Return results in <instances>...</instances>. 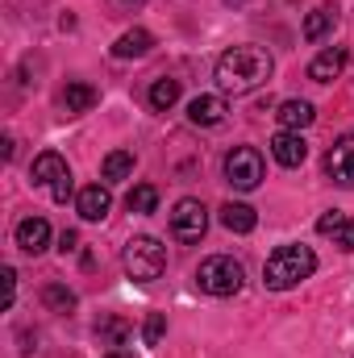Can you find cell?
<instances>
[{
    "instance_id": "obj_6",
    "label": "cell",
    "mask_w": 354,
    "mask_h": 358,
    "mask_svg": "<svg viewBox=\"0 0 354 358\" xmlns=\"http://www.w3.org/2000/svg\"><path fill=\"white\" fill-rule=\"evenodd\" d=\"M208 229V208L200 200H179L176 213H171V234L176 242H200Z\"/></svg>"
},
{
    "instance_id": "obj_18",
    "label": "cell",
    "mask_w": 354,
    "mask_h": 358,
    "mask_svg": "<svg viewBox=\"0 0 354 358\" xmlns=\"http://www.w3.org/2000/svg\"><path fill=\"white\" fill-rule=\"evenodd\" d=\"M125 208H129V213H138V217L155 213V208H159V187H155V183H138V187L125 196Z\"/></svg>"
},
{
    "instance_id": "obj_27",
    "label": "cell",
    "mask_w": 354,
    "mask_h": 358,
    "mask_svg": "<svg viewBox=\"0 0 354 358\" xmlns=\"http://www.w3.org/2000/svg\"><path fill=\"white\" fill-rule=\"evenodd\" d=\"M342 221H346V217H342V213H325V217H321V221H317V229H321V234H325V238H334V229H338V225H342Z\"/></svg>"
},
{
    "instance_id": "obj_11",
    "label": "cell",
    "mask_w": 354,
    "mask_h": 358,
    "mask_svg": "<svg viewBox=\"0 0 354 358\" xmlns=\"http://www.w3.org/2000/svg\"><path fill=\"white\" fill-rule=\"evenodd\" d=\"M17 246H21L25 255H42V250L50 246V225H46L42 217H25V221L17 225Z\"/></svg>"
},
{
    "instance_id": "obj_7",
    "label": "cell",
    "mask_w": 354,
    "mask_h": 358,
    "mask_svg": "<svg viewBox=\"0 0 354 358\" xmlns=\"http://www.w3.org/2000/svg\"><path fill=\"white\" fill-rule=\"evenodd\" d=\"M325 176L334 179V183H342V187H354V134L330 146V155H325Z\"/></svg>"
},
{
    "instance_id": "obj_1",
    "label": "cell",
    "mask_w": 354,
    "mask_h": 358,
    "mask_svg": "<svg viewBox=\"0 0 354 358\" xmlns=\"http://www.w3.org/2000/svg\"><path fill=\"white\" fill-rule=\"evenodd\" d=\"M271 55L263 46H234L217 59V88L221 92H234V96H246L255 92L259 84L271 80Z\"/></svg>"
},
{
    "instance_id": "obj_2",
    "label": "cell",
    "mask_w": 354,
    "mask_h": 358,
    "mask_svg": "<svg viewBox=\"0 0 354 358\" xmlns=\"http://www.w3.org/2000/svg\"><path fill=\"white\" fill-rule=\"evenodd\" d=\"M317 271V255L309 246H279L263 267V283L271 292H288L296 283H304L309 275Z\"/></svg>"
},
{
    "instance_id": "obj_15",
    "label": "cell",
    "mask_w": 354,
    "mask_h": 358,
    "mask_svg": "<svg viewBox=\"0 0 354 358\" xmlns=\"http://www.w3.org/2000/svg\"><path fill=\"white\" fill-rule=\"evenodd\" d=\"M221 225H225L229 234H250V229L259 225V217H255V208H250V204L229 200V204L221 208Z\"/></svg>"
},
{
    "instance_id": "obj_4",
    "label": "cell",
    "mask_w": 354,
    "mask_h": 358,
    "mask_svg": "<svg viewBox=\"0 0 354 358\" xmlns=\"http://www.w3.org/2000/svg\"><path fill=\"white\" fill-rule=\"evenodd\" d=\"M121 263H125V275L134 283H155L163 275V267H167V250L155 238H134V242H125Z\"/></svg>"
},
{
    "instance_id": "obj_19",
    "label": "cell",
    "mask_w": 354,
    "mask_h": 358,
    "mask_svg": "<svg viewBox=\"0 0 354 358\" xmlns=\"http://www.w3.org/2000/svg\"><path fill=\"white\" fill-rule=\"evenodd\" d=\"M92 104H96V88H92V84H80V80L67 84V92H63V108H67L71 117H76V113H88Z\"/></svg>"
},
{
    "instance_id": "obj_3",
    "label": "cell",
    "mask_w": 354,
    "mask_h": 358,
    "mask_svg": "<svg viewBox=\"0 0 354 358\" xmlns=\"http://www.w3.org/2000/svg\"><path fill=\"white\" fill-rule=\"evenodd\" d=\"M196 283H200V292H208V296H238L242 283H246V271H242L238 259H229V255H213V259L200 263Z\"/></svg>"
},
{
    "instance_id": "obj_9",
    "label": "cell",
    "mask_w": 354,
    "mask_h": 358,
    "mask_svg": "<svg viewBox=\"0 0 354 358\" xmlns=\"http://www.w3.org/2000/svg\"><path fill=\"white\" fill-rule=\"evenodd\" d=\"M271 155H275V163H279V167H300V163L309 159V142H304L300 134L283 129V134H275V138H271Z\"/></svg>"
},
{
    "instance_id": "obj_10",
    "label": "cell",
    "mask_w": 354,
    "mask_h": 358,
    "mask_svg": "<svg viewBox=\"0 0 354 358\" xmlns=\"http://www.w3.org/2000/svg\"><path fill=\"white\" fill-rule=\"evenodd\" d=\"M76 208H80L84 221H104L108 208H113V196H108L104 183H92V187H84V192L76 196Z\"/></svg>"
},
{
    "instance_id": "obj_14",
    "label": "cell",
    "mask_w": 354,
    "mask_h": 358,
    "mask_svg": "<svg viewBox=\"0 0 354 358\" xmlns=\"http://www.w3.org/2000/svg\"><path fill=\"white\" fill-rule=\"evenodd\" d=\"M275 117H279V125H283V129L300 134V129H309V125H313V117H317V113H313V104H309V100H283Z\"/></svg>"
},
{
    "instance_id": "obj_28",
    "label": "cell",
    "mask_w": 354,
    "mask_h": 358,
    "mask_svg": "<svg viewBox=\"0 0 354 358\" xmlns=\"http://www.w3.org/2000/svg\"><path fill=\"white\" fill-rule=\"evenodd\" d=\"M59 250H63V255H76V250H80V234H76V229H63Z\"/></svg>"
},
{
    "instance_id": "obj_22",
    "label": "cell",
    "mask_w": 354,
    "mask_h": 358,
    "mask_svg": "<svg viewBox=\"0 0 354 358\" xmlns=\"http://www.w3.org/2000/svg\"><path fill=\"white\" fill-rule=\"evenodd\" d=\"M125 334H129V321H121V317H104V321H96V338H100L104 346H121Z\"/></svg>"
},
{
    "instance_id": "obj_8",
    "label": "cell",
    "mask_w": 354,
    "mask_h": 358,
    "mask_svg": "<svg viewBox=\"0 0 354 358\" xmlns=\"http://www.w3.org/2000/svg\"><path fill=\"white\" fill-rule=\"evenodd\" d=\"M346 63H351L346 46H330V50H321V55L309 63V80H317V84H334V80L346 71Z\"/></svg>"
},
{
    "instance_id": "obj_17",
    "label": "cell",
    "mask_w": 354,
    "mask_h": 358,
    "mask_svg": "<svg viewBox=\"0 0 354 358\" xmlns=\"http://www.w3.org/2000/svg\"><path fill=\"white\" fill-rule=\"evenodd\" d=\"M334 21H338V8H334V4L313 8V13H309V21H304V38H309V42H321V38L334 29Z\"/></svg>"
},
{
    "instance_id": "obj_13",
    "label": "cell",
    "mask_w": 354,
    "mask_h": 358,
    "mask_svg": "<svg viewBox=\"0 0 354 358\" xmlns=\"http://www.w3.org/2000/svg\"><path fill=\"white\" fill-rule=\"evenodd\" d=\"M63 176H71V171H67V159H63V155H55V150L38 155V159H34V167H29V179H34V183H50V187H55Z\"/></svg>"
},
{
    "instance_id": "obj_20",
    "label": "cell",
    "mask_w": 354,
    "mask_h": 358,
    "mask_svg": "<svg viewBox=\"0 0 354 358\" xmlns=\"http://www.w3.org/2000/svg\"><path fill=\"white\" fill-rule=\"evenodd\" d=\"M129 171H134V150H113V155L104 159V167H100V176L108 179V183L125 179Z\"/></svg>"
},
{
    "instance_id": "obj_24",
    "label": "cell",
    "mask_w": 354,
    "mask_h": 358,
    "mask_svg": "<svg viewBox=\"0 0 354 358\" xmlns=\"http://www.w3.org/2000/svg\"><path fill=\"white\" fill-rule=\"evenodd\" d=\"M163 334H167V317H163V313H150L146 325H142V342H146V346H159Z\"/></svg>"
},
{
    "instance_id": "obj_31",
    "label": "cell",
    "mask_w": 354,
    "mask_h": 358,
    "mask_svg": "<svg viewBox=\"0 0 354 358\" xmlns=\"http://www.w3.org/2000/svg\"><path fill=\"white\" fill-rule=\"evenodd\" d=\"M125 4H142V0H125Z\"/></svg>"
},
{
    "instance_id": "obj_16",
    "label": "cell",
    "mask_w": 354,
    "mask_h": 358,
    "mask_svg": "<svg viewBox=\"0 0 354 358\" xmlns=\"http://www.w3.org/2000/svg\"><path fill=\"white\" fill-rule=\"evenodd\" d=\"M150 46H155V38H150L146 29H129V34H121V38H117L113 55H117V59H142Z\"/></svg>"
},
{
    "instance_id": "obj_5",
    "label": "cell",
    "mask_w": 354,
    "mask_h": 358,
    "mask_svg": "<svg viewBox=\"0 0 354 358\" xmlns=\"http://www.w3.org/2000/svg\"><path fill=\"white\" fill-rule=\"evenodd\" d=\"M225 179L238 192H255L263 183V155L255 146H234L229 159H225Z\"/></svg>"
},
{
    "instance_id": "obj_25",
    "label": "cell",
    "mask_w": 354,
    "mask_h": 358,
    "mask_svg": "<svg viewBox=\"0 0 354 358\" xmlns=\"http://www.w3.org/2000/svg\"><path fill=\"white\" fill-rule=\"evenodd\" d=\"M0 283H4V296H0V304H4V308H13V296H17V271L4 267V271H0Z\"/></svg>"
},
{
    "instance_id": "obj_23",
    "label": "cell",
    "mask_w": 354,
    "mask_h": 358,
    "mask_svg": "<svg viewBox=\"0 0 354 358\" xmlns=\"http://www.w3.org/2000/svg\"><path fill=\"white\" fill-rule=\"evenodd\" d=\"M176 100H179V80H155V84H150V104H155L159 113H167Z\"/></svg>"
},
{
    "instance_id": "obj_29",
    "label": "cell",
    "mask_w": 354,
    "mask_h": 358,
    "mask_svg": "<svg viewBox=\"0 0 354 358\" xmlns=\"http://www.w3.org/2000/svg\"><path fill=\"white\" fill-rule=\"evenodd\" d=\"M50 192H55V200H59V204H67V196H71V176H63Z\"/></svg>"
},
{
    "instance_id": "obj_30",
    "label": "cell",
    "mask_w": 354,
    "mask_h": 358,
    "mask_svg": "<svg viewBox=\"0 0 354 358\" xmlns=\"http://www.w3.org/2000/svg\"><path fill=\"white\" fill-rule=\"evenodd\" d=\"M104 358H129V355H121V350H113V355H104Z\"/></svg>"
},
{
    "instance_id": "obj_12",
    "label": "cell",
    "mask_w": 354,
    "mask_h": 358,
    "mask_svg": "<svg viewBox=\"0 0 354 358\" xmlns=\"http://www.w3.org/2000/svg\"><path fill=\"white\" fill-rule=\"evenodd\" d=\"M187 121L192 125H221L225 121V100L221 96H196L187 104Z\"/></svg>"
},
{
    "instance_id": "obj_26",
    "label": "cell",
    "mask_w": 354,
    "mask_h": 358,
    "mask_svg": "<svg viewBox=\"0 0 354 358\" xmlns=\"http://www.w3.org/2000/svg\"><path fill=\"white\" fill-rule=\"evenodd\" d=\"M334 242H338L342 250H354V221H351V217H346V221L334 229Z\"/></svg>"
},
{
    "instance_id": "obj_21",
    "label": "cell",
    "mask_w": 354,
    "mask_h": 358,
    "mask_svg": "<svg viewBox=\"0 0 354 358\" xmlns=\"http://www.w3.org/2000/svg\"><path fill=\"white\" fill-rule=\"evenodd\" d=\"M42 304H46L50 313H71V308H76V292H67L63 283H46V287H42Z\"/></svg>"
}]
</instances>
